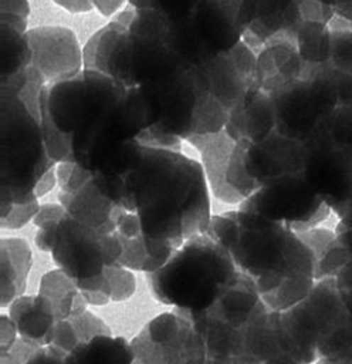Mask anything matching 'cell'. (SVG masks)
Listing matches in <instances>:
<instances>
[{
  "label": "cell",
  "mask_w": 352,
  "mask_h": 364,
  "mask_svg": "<svg viewBox=\"0 0 352 364\" xmlns=\"http://www.w3.org/2000/svg\"><path fill=\"white\" fill-rule=\"evenodd\" d=\"M135 162L125 173L121 205L136 212L150 274L189 239L207 233L211 195L197 155L135 142Z\"/></svg>",
  "instance_id": "cell-1"
},
{
  "label": "cell",
  "mask_w": 352,
  "mask_h": 364,
  "mask_svg": "<svg viewBox=\"0 0 352 364\" xmlns=\"http://www.w3.org/2000/svg\"><path fill=\"white\" fill-rule=\"evenodd\" d=\"M238 233L227 249L264 304L284 311L307 299L315 284V257L287 225L236 209Z\"/></svg>",
  "instance_id": "cell-2"
},
{
  "label": "cell",
  "mask_w": 352,
  "mask_h": 364,
  "mask_svg": "<svg viewBox=\"0 0 352 364\" xmlns=\"http://www.w3.org/2000/svg\"><path fill=\"white\" fill-rule=\"evenodd\" d=\"M230 253L207 233L189 239L155 273L148 274L153 297L173 309L207 311L237 280Z\"/></svg>",
  "instance_id": "cell-3"
},
{
  "label": "cell",
  "mask_w": 352,
  "mask_h": 364,
  "mask_svg": "<svg viewBox=\"0 0 352 364\" xmlns=\"http://www.w3.org/2000/svg\"><path fill=\"white\" fill-rule=\"evenodd\" d=\"M202 164L211 200L224 206H240L251 198L261 183L247 168V138L236 139L226 129L214 134L185 138Z\"/></svg>",
  "instance_id": "cell-4"
},
{
  "label": "cell",
  "mask_w": 352,
  "mask_h": 364,
  "mask_svg": "<svg viewBox=\"0 0 352 364\" xmlns=\"http://www.w3.org/2000/svg\"><path fill=\"white\" fill-rule=\"evenodd\" d=\"M121 253L116 233H101L70 215L58 223L50 252L55 266L75 283L101 276L108 266L118 263Z\"/></svg>",
  "instance_id": "cell-5"
},
{
  "label": "cell",
  "mask_w": 352,
  "mask_h": 364,
  "mask_svg": "<svg viewBox=\"0 0 352 364\" xmlns=\"http://www.w3.org/2000/svg\"><path fill=\"white\" fill-rule=\"evenodd\" d=\"M275 108V129L292 139L307 142L338 108L328 82L305 70L304 78L271 92Z\"/></svg>",
  "instance_id": "cell-6"
},
{
  "label": "cell",
  "mask_w": 352,
  "mask_h": 364,
  "mask_svg": "<svg viewBox=\"0 0 352 364\" xmlns=\"http://www.w3.org/2000/svg\"><path fill=\"white\" fill-rule=\"evenodd\" d=\"M298 307L319 358L338 357L352 348V314L338 293L335 277L315 282Z\"/></svg>",
  "instance_id": "cell-7"
},
{
  "label": "cell",
  "mask_w": 352,
  "mask_h": 364,
  "mask_svg": "<svg viewBox=\"0 0 352 364\" xmlns=\"http://www.w3.org/2000/svg\"><path fill=\"white\" fill-rule=\"evenodd\" d=\"M304 176L335 213L352 198V156L329 135L324 124L305 142Z\"/></svg>",
  "instance_id": "cell-8"
},
{
  "label": "cell",
  "mask_w": 352,
  "mask_h": 364,
  "mask_svg": "<svg viewBox=\"0 0 352 364\" xmlns=\"http://www.w3.org/2000/svg\"><path fill=\"white\" fill-rule=\"evenodd\" d=\"M325 202L312 191L304 173L288 175L264 183L237 209L284 223L291 230L308 222Z\"/></svg>",
  "instance_id": "cell-9"
},
{
  "label": "cell",
  "mask_w": 352,
  "mask_h": 364,
  "mask_svg": "<svg viewBox=\"0 0 352 364\" xmlns=\"http://www.w3.org/2000/svg\"><path fill=\"white\" fill-rule=\"evenodd\" d=\"M30 67L50 85L84 71V44L78 33L62 24L33 26L26 31Z\"/></svg>",
  "instance_id": "cell-10"
},
{
  "label": "cell",
  "mask_w": 352,
  "mask_h": 364,
  "mask_svg": "<svg viewBox=\"0 0 352 364\" xmlns=\"http://www.w3.org/2000/svg\"><path fill=\"white\" fill-rule=\"evenodd\" d=\"M135 48L129 28L118 20H111L84 43V70L102 73L129 87L135 82Z\"/></svg>",
  "instance_id": "cell-11"
},
{
  "label": "cell",
  "mask_w": 352,
  "mask_h": 364,
  "mask_svg": "<svg viewBox=\"0 0 352 364\" xmlns=\"http://www.w3.org/2000/svg\"><path fill=\"white\" fill-rule=\"evenodd\" d=\"M305 142L280 134L277 129L264 141L250 144L247 168L261 186L273 179L304 173Z\"/></svg>",
  "instance_id": "cell-12"
},
{
  "label": "cell",
  "mask_w": 352,
  "mask_h": 364,
  "mask_svg": "<svg viewBox=\"0 0 352 364\" xmlns=\"http://www.w3.org/2000/svg\"><path fill=\"white\" fill-rule=\"evenodd\" d=\"M41 104L61 131L72 135L78 132L89 122L91 117L84 71L77 77L45 85Z\"/></svg>",
  "instance_id": "cell-13"
},
{
  "label": "cell",
  "mask_w": 352,
  "mask_h": 364,
  "mask_svg": "<svg viewBox=\"0 0 352 364\" xmlns=\"http://www.w3.org/2000/svg\"><path fill=\"white\" fill-rule=\"evenodd\" d=\"M305 70L307 64L291 37L270 38L257 54V85L268 94L304 78Z\"/></svg>",
  "instance_id": "cell-14"
},
{
  "label": "cell",
  "mask_w": 352,
  "mask_h": 364,
  "mask_svg": "<svg viewBox=\"0 0 352 364\" xmlns=\"http://www.w3.org/2000/svg\"><path fill=\"white\" fill-rule=\"evenodd\" d=\"M57 199L65 206L68 215L75 220L94 228L101 233L116 232V223L114 220L116 203L104 191L97 176H94L74 195L58 192Z\"/></svg>",
  "instance_id": "cell-15"
},
{
  "label": "cell",
  "mask_w": 352,
  "mask_h": 364,
  "mask_svg": "<svg viewBox=\"0 0 352 364\" xmlns=\"http://www.w3.org/2000/svg\"><path fill=\"white\" fill-rule=\"evenodd\" d=\"M33 266L31 245L21 236L0 239V306L9 307L24 294Z\"/></svg>",
  "instance_id": "cell-16"
},
{
  "label": "cell",
  "mask_w": 352,
  "mask_h": 364,
  "mask_svg": "<svg viewBox=\"0 0 352 364\" xmlns=\"http://www.w3.org/2000/svg\"><path fill=\"white\" fill-rule=\"evenodd\" d=\"M18 336L38 347L48 346L57 323L51 304L43 296H20L9 306Z\"/></svg>",
  "instance_id": "cell-17"
},
{
  "label": "cell",
  "mask_w": 352,
  "mask_h": 364,
  "mask_svg": "<svg viewBox=\"0 0 352 364\" xmlns=\"http://www.w3.org/2000/svg\"><path fill=\"white\" fill-rule=\"evenodd\" d=\"M264 307L267 306L251 280L240 273L237 280L220 296L207 313L233 327H243Z\"/></svg>",
  "instance_id": "cell-18"
},
{
  "label": "cell",
  "mask_w": 352,
  "mask_h": 364,
  "mask_svg": "<svg viewBox=\"0 0 352 364\" xmlns=\"http://www.w3.org/2000/svg\"><path fill=\"white\" fill-rule=\"evenodd\" d=\"M237 114V122H229L226 128L234 127V134L231 135L236 139L247 138L253 144L264 141L271 132L275 131V108L271 98V94L258 90L254 92V97L241 108V104L233 111Z\"/></svg>",
  "instance_id": "cell-19"
},
{
  "label": "cell",
  "mask_w": 352,
  "mask_h": 364,
  "mask_svg": "<svg viewBox=\"0 0 352 364\" xmlns=\"http://www.w3.org/2000/svg\"><path fill=\"white\" fill-rule=\"evenodd\" d=\"M37 294L48 300L57 321L68 320L88 309L77 283L58 267L41 276Z\"/></svg>",
  "instance_id": "cell-20"
},
{
  "label": "cell",
  "mask_w": 352,
  "mask_h": 364,
  "mask_svg": "<svg viewBox=\"0 0 352 364\" xmlns=\"http://www.w3.org/2000/svg\"><path fill=\"white\" fill-rule=\"evenodd\" d=\"M206 67L209 77V92L229 111L244 102L250 85L238 74L230 61L227 51L219 53Z\"/></svg>",
  "instance_id": "cell-21"
},
{
  "label": "cell",
  "mask_w": 352,
  "mask_h": 364,
  "mask_svg": "<svg viewBox=\"0 0 352 364\" xmlns=\"http://www.w3.org/2000/svg\"><path fill=\"white\" fill-rule=\"evenodd\" d=\"M75 364H133L135 354L131 341L123 337L98 336L78 344L70 353Z\"/></svg>",
  "instance_id": "cell-22"
},
{
  "label": "cell",
  "mask_w": 352,
  "mask_h": 364,
  "mask_svg": "<svg viewBox=\"0 0 352 364\" xmlns=\"http://www.w3.org/2000/svg\"><path fill=\"white\" fill-rule=\"evenodd\" d=\"M230 111L209 91L196 90L194 102L190 111L189 135L214 134L226 129Z\"/></svg>",
  "instance_id": "cell-23"
},
{
  "label": "cell",
  "mask_w": 352,
  "mask_h": 364,
  "mask_svg": "<svg viewBox=\"0 0 352 364\" xmlns=\"http://www.w3.org/2000/svg\"><path fill=\"white\" fill-rule=\"evenodd\" d=\"M295 46L307 65H321L329 61L331 28L324 23L301 21L295 31Z\"/></svg>",
  "instance_id": "cell-24"
},
{
  "label": "cell",
  "mask_w": 352,
  "mask_h": 364,
  "mask_svg": "<svg viewBox=\"0 0 352 364\" xmlns=\"http://www.w3.org/2000/svg\"><path fill=\"white\" fill-rule=\"evenodd\" d=\"M169 31L167 16L152 7L136 9L135 18L129 26V33L135 41L149 47H160L166 41Z\"/></svg>",
  "instance_id": "cell-25"
},
{
  "label": "cell",
  "mask_w": 352,
  "mask_h": 364,
  "mask_svg": "<svg viewBox=\"0 0 352 364\" xmlns=\"http://www.w3.org/2000/svg\"><path fill=\"white\" fill-rule=\"evenodd\" d=\"M30 65L26 34L1 23V80H7Z\"/></svg>",
  "instance_id": "cell-26"
},
{
  "label": "cell",
  "mask_w": 352,
  "mask_h": 364,
  "mask_svg": "<svg viewBox=\"0 0 352 364\" xmlns=\"http://www.w3.org/2000/svg\"><path fill=\"white\" fill-rule=\"evenodd\" d=\"M41 139L44 152L51 164H58L64 161H75L74 158V135L61 131L54 121L51 119L50 114L47 112L45 107L41 104V122H40Z\"/></svg>",
  "instance_id": "cell-27"
},
{
  "label": "cell",
  "mask_w": 352,
  "mask_h": 364,
  "mask_svg": "<svg viewBox=\"0 0 352 364\" xmlns=\"http://www.w3.org/2000/svg\"><path fill=\"white\" fill-rule=\"evenodd\" d=\"M331 28V55L328 64L336 70L352 73V23L334 16Z\"/></svg>",
  "instance_id": "cell-28"
},
{
  "label": "cell",
  "mask_w": 352,
  "mask_h": 364,
  "mask_svg": "<svg viewBox=\"0 0 352 364\" xmlns=\"http://www.w3.org/2000/svg\"><path fill=\"white\" fill-rule=\"evenodd\" d=\"M104 276L105 279L101 290L111 297L112 303L126 301L135 294L138 280L133 270L115 263L105 269Z\"/></svg>",
  "instance_id": "cell-29"
},
{
  "label": "cell",
  "mask_w": 352,
  "mask_h": 364,
  "mask_svg": "<svg viewBox=\"0 0 352 364\" xmlns=\"http://www.w3.org/2000/svg\"><path fill=\"white\" fill-rule=\"evenodd\" d=\"M307 70L319 74L329 85L336 107H352V73L341 71L328 63L321 65H307Z\"/></svg>",
  "instance_id": "cell-30"
},
{
  "label": "cell",
  "mask_w": 352,
  "mask_h": 364,
  "mask_svg": "<svg viewBox=\"0 0 352 364\" xmlns=\"http://www.w3.org/2000/svg\"><path fill=\"white\" fill-rule=\"evenodd\" d=\"M352 252L342 245L336 237L326 249L324 256L317 262L315 266V280L336 277L339 272L351 262Z\"/></svg>",
  "instance_id": "cell-31"
},
{
  "label": "cell",
  "mask_w": 352,
  "mask_h": 364,
  "mask_svg": "<svg viewBox=\"0 0 352 364\" xmlns=\"http://www.w3.org/2000/svg\"><path fill=\"white\" fill-rule=\"evenodd\" d=\"M41 200L33 199L18 203H1V229L20 230L28 223H33Z\"/></svg>",
  "instance_id": "cell-32"
},
{
  "label": "cell",
  "mask_w": 352,
  "mask_h": 364,
  "mask_svg": "<svg viewBox=\"0 0 352 364\" xmlns=\"http://www.w3.org/2000/svg\"><path fill=\"white\" fill-rule=\"evenodd\" d=\"M325 125L331 138L352 156V107L336 108Z\"/></svg>",
  "instance_id": "cell-33"
},
{
  "label": "cell",
  "mask_w": 352,
  "mask_h": 364,
  "mask_svg": "<svg viewBox=\"0 0 352 364\" xmlns=\"http://www.w3.org/2000/svg\"><path fill=\"white\" fill-rule=\"evenodd\" d=\"M135 142L142 146H150V148H160V149H169V151H186L185 148L189 146L187 141L182 136L176 135L175 132L166 131L160 128L159 125H153L150 128H146L141 131Z\"/></svg>",
  "instance_id": "cell-34"
},
{
  "label": "cell",
  "mask_w": 352,
  "mask_h": 364,
  "mask_svg": "<svg viewBox=\"0 0 352 364\" xmlns=\"http://www.w3.org/2000/svg\"><path fill=\"white\" fill-rule=\"evenodd\" d=\"M227 55L246 82L251 85L254 80L257 85V53L240 38L227 50Z\"/></svg>",
  "instance_id": "cell-35"
},
{
  "label": "cell",
  "mask_w": 352,
  "mask_h": 364,
  "mask_svg": "<svg viewBox=\"0 0 352 364\" xmlns=\"http://www.w3.org/2000/svg\"><path fill=\"white\" fill-rule=\"evenodd\" d=\"M68 320L72 323L81 343H85V341L94 338V337H98V336L112 334L108 324L101 317H98L95 313H92L88 309L84 313H81L78 316H74Z\"/></svg>",
  "instance_id": "cell-36"
},
{
  "label": "cell",
  "mask_w": 352,
  "mask_h": 364,
  "mask_svg": "<svg viewBox=\"0 0 352 364\" xmlns=\"http://www.w3.org/2000/svg\"><path fill=\"white\" fill-rule=\"evenodd\" d=\"M131 347L139 364H166L160 347L150 340L145 327L131 340Z\"/></svg>",
  "instance_id": "cell-37"
},
{
  "label": "cell",
  "mask_w": 352,
  "mask_h": 364,
  "mask_svg": "<svg viewBox=\"0 0 352 364\" xmlns=\"http://www.w3.org/2000/svg\"><path fill=\"white\" fill-rule=\"evenodd\" d=\"M297 235L311 249V252L314 253L315 262H318L324 256L326 249L331 246V243L336 237L335 230L332 232V230L325 229V228H314V229H309L307 232L297 233Z\"/></svg>",
  "instance_id": "cell-38"
},
{
  "label": "cell",
  "mask_w": 352,
  "mask_h": 364,
  "mask_svg": "<svg viewBox=\"0 0 352 364\" xmlns=\"http://www.w3.org/2000/svg\"><path fill=\"white\" fill-rule=\"evenodd\" d=\"M81 344L78 334L72 326V323L70 320H61L57 321L53 330V336H51V341L48 346H54L55 348L70 354L71 351H74V348Z\"/></svg>",
  "instance_id": "cell-39"
},
{
  "label": "cell",
  "mask_w": 352,
  "mask_h": 364,
  "mask_svg": "<svg viewBox=\"0 0 352 364\" xmlns=\"http://www.w3.org/2000/svg\"><path fill=\"white\" fill-rule=\"evenodd\" d=\"M68 215L65 206L58 200H45L41 202L40 209L33 220V225L38 228L58 225Z\"/></svg>",
  "instance_id": "cell-40"
},
{
  "label": "cell",
  "mask_w": 352,
  "mask_h": 364,
  "mask_svg": "<svg viewBox=\"0 0 352 364\" xmlns=\"http://www.w3.org/2000/svg\"><path fill=\"white\" fill-rule=\"evenodd\" d=\"M339 222L335 229L336 239L352 252V198L336 212Z\"/></svg>",
  "instance_id": "cell-41"
},
{
  "label": "cell",
  "mask_w": 352,
  "mask_h": 364,
  "mask_svg": "<svg viewBox=\"0 0 352 364\" xmlns=\"http://www.w3.org/2000/svg\"><path fill=\"white\" fill-rule=\"evenodd\" d=\"M18 331L14 321L9 314H1L0 317V355L9 353L18 340Z\"/></svg>",
  "instance_id": "cell-42"
},
{
  "label": "cell",
  "mask_w": 352,
  "mask_h": 364,
  "mask_svg": "<svg viewBox=\"0 0 352 364\" xmlns=\"http://www.w3.org/2000/svg\"><path fill=\"white\" fill-rule=\"evenodd\" d=\"M335 280H336L338 293H339L345 307L352 314V259L339 272V274L335 277Z\"/></svg>",
  "instance_id": "cell-43"
},
{
  "label": "cell",
  "mask_w": 352,
  "mask_h": 364,
  "mask_svg": "<svg viewBox=\"0 0 352 364\" xmlns=\"http://www.w3.org/2000/svg\"><path fill=\"white\" fill-rule=\"evenodd\" d=\"M54 189H58V182L55 176L54 165H51L48 169H45L38 179L35 181V185L33 188V193L38 200L45 199Z\"/></svg>",
  "instance_id": "cell-44"
},
{
  "label": "cell",
  "mask_w": 352,
  "mask_h": 364,
  "mask_svg": "<svg viewBox=\"0 0 352 364\" xmlns=\"http://www.w3.org/2000/svg\"><path fill=\"white\" fill-rule=\"evenodd\" d=\"M67 353L55 348L54 346L40 347L26 364H65Z\"/></svg>",
  "instance_id": "cell-45"
},
{
  "label": "cell",
  "mask_w": 352,
  "mask_h": 364,
  "mask_svg": "<svg viewBox=\"0 0 352 364\" xmlns=\"http://www.w3.org/2000/svg\"><path fill=\"white\" fill-rule=\"evenodd\" d=\"M94 10L105 20H114L129 4V0H91Z\"/></svg>",
  "instance_id": "cell-46"
},
{
  "label": "cell",
  "mask_w": 352,
  "mask_h": 364,
  "mask_svg": "<svg viewBox=\"0 0 352 364\" xmlns=\"http://www.w3.org/2000/svg\"><path fill=\"white\" fill-rule=\"evenodd\" d=\"M92 178H94V173H92L89 169H87L85 166L77 164V165H75V169H74V172H72V176H71V179H70V182L65 185V188H62V189L58 191V192L67 193V195H74V193L78 192L81 188H84Z\"/></svg>",
  "instance_id": "cell-47"
},
{
  "label": "cell",
  "mask_w": 352,
  "mask_h": 364,
  "mask_svg": "<svg viewBox=\"0 0 352 364\" xmlns=\"http://www.w3.org/2000/svg\"><path fill=\"white\" fill-rule=\"evenodd\" d=\"M61 10L71 16H85L94 13V6L91 0H53Z\"/></svg>",
  "instance_id": "cell-48"
},
{
  "label": "cell",
  "mask_w": 352,
  "mask_h": 364,
  "mask_svg": "<svg viewBox=\"0 0 352 364\" xmlns=\"http://www.w3.org/2000/svg\"><path fill=\"white\" fill-rule=\"evenodd\" d=\"M1 14L18 16L30 20L31 3L30 0H0Z\"/></svg>",
  "instance_id": "cell-49"
},
{
  "label": "cell",
  "mask_w": 352,
  "mask_h": 364,
  "mask_svg": "<svg viewBox=\"0 0 352 364\" xmlns=\"http://www.w3.org/2000/svg\"><path fill=\"white\" fill-rule=\"evenodd\" d=\"M75 165H77L75 161H64V162L54 164L55 176H57V182H58V191L65 188V185L70 182L72 172L75 169Z\"/></svg>",
  "instance_id": "cell-50"
},
{
  "label": "cell",
  "mask_w": 352,
  "mask_h": 364,
  "mask_svg": "<svg viewBox=\"0 0 352 364\" xmlns=\"http://www.w3.org/2000/svg\"><path fill=\"white\" fill-rule=\"evenodd\" d=\"M81 294L88 306L104 307L111 303V297L102 290H81Z\"/></svg>",
  "instance_id": "cell-51"
},
{
  "label": "cell",
  "mask_w": 352,
  "mask_h": 364,
  "mask_svg": "<svg viewBox=\"0 0 352 364\" xmlns=\"http://www.w3.org/2000/svg\"><path fill=\"white\" fill-rule=\"evenodd\" d=\"M335 16L352 23V0H334Z\"/></svg>",
  "instance_id": "cell-52"
},
{
  "label": "cell",
  "mask_w": 352,
  "mask_h": 364,
  "mask_svg": "<svg viewBox=\"0 0 352 364\" xmlns=\"http://www.w3.org/2000/svg\"><path fill=\"white\" fill-rule=\"evenodd\" d=\"M246 364H299L298 361H295L292 357H290L285 353H281L264 363H246Z\"/></svg>",
  "instance_id": "cell-53"
},
{
  "label": "cell",
  "mask_w": 352,
  "mask_h": 364,
  "mask_svg": "<svg viewBox=\"0 0 352 364\" xmlns=\"http://www.w3.org/2000/svg\"><path fill=\"white\" fill-rule=\"evenodd\" d=\"M210 364H241V361L236 358H224V360H210Z\"/></svg>",
  "instance_id": "cell-54"
},
{
  "label": "cell",
  "mask_w": 352,
  "mask_h": 364,
  "mask_svg": "<svg viewBox=\"0 0 352 364\" xmlns=\"http://www.w3.org/2000/svg\"><path fill=\"white\" fill-rule=\"evenodd\" d=\"M309 1H315V3H321V4H325V6L334 7V0H309Z\"/></svg>",
  "instance_id": "cell-55"
},
{
  "label": "cell",
  "mask_w": 352,
  "mask_h": 364,
  "mask_svg": "<svg viewBox=\"0 0 352 364\" xmlns=\"http://www.w3.org/2000/svg\"><path fill=\"white\" fill-rule=\"evenodd\" d=\"M133 364H139V363H136V361H135V363H133Z\"/></svg>",
  "instance_id": "cell-56"
}]
</instances>
